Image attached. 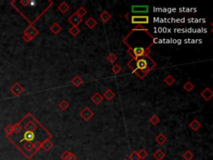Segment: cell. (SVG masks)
<instances>
[{
    "label": "cell",
    "instance_id": "36",
    "mask_svg": "<svg viewBox=\"0 0 213 160\" xmlns=\"http://www.w3.org/2000/svg\"><path fill=\"white\" fill-rule=\"evenodd\" d=\"M5 132L7 133L8 136H9L10 134H12L13 132H14V127L11 126V125H8V126L5 129Z\"/></svg>",
    "mask_w": 213,
    "mask_h": 160
},
{
    "label": "cell",
    "instance_id": "23",
    "mask_svg": "<svg viewBox=\"0 0 213 160\" xmlns=\"http://www.w3.org/2000/svg\"><path fill=\"white\" fill-rule=\"evenodd\" d=\"M68 33L71 34L73 37H77V36L81 33V30L78 27L73 26L72 28H70V29H68Z\"/></svg>",
    "mask_w": 213,
    "mask_h": 160
},
{
    "label": "cell",
    "instance_id": "35",
    "mask_svg": "<svg viewBox=\"0 0 213 160\" xmlns=\"http://www.w3.org/2000/svg\"><path fill=\"white\" fill-rule=\"evenodd\" d=\"M138 154H139L140 159H145L148 156V153L145 149H141L140 151H138Z\"/></svg>",
    "mask_w": 213,
    "mask_h": 160
},
{
    "label": "cell",
    "instance_id": "19",
    "mask_svg": "<svg viewBox=\"0 0 213 160\" xmlns=\"http://www.w3.org/2000/svg\"><path fill=\"white\" fill-rule=\"evenodd\" d=\"M155 141L158 143L159 145H163L164 143L167 141V137L165 136L163 134H161H161H159L155 138Z\"/></svg>",
    "mask_w": 213,
    "mask_h": 160
},
{
    "label": "cell",
    "instance_id": "32",
    "mask_svg": "<svg viewBox=\"0 0 213 160\" xmlns=\"http://www.w3.org/2000/svg\"><path fill=\"white\" fill-rule=\"evenodd\" d=\"M122 70H123L122 69V67L119 64H117H117H114L113 66L112 67V71L115 74H120L122 72Z\"/></svg>",
    "mask_w": 213,
    "mask_h": 160
},
{
    "label": "cell",
    "instance_id": "22",
    "mask_svg": "<svg viewBox=\"0 0 213 160\" xmlns=\"http://www.w3.org/2000/svg\"><path fill=\"white\" fill-rule=\"evenodd\" d=\"M165 156H166V154L161 149H156V152L153 153V157L156 160H162L165 158Z\"/></svg>",
    "mask_w": 213,
    "mask_h": 160
},
{
    "label": "cell",
    "instance_id": "24",
    "mask_svg": "<svg viewBox=\"0 0 213 160\" xmlns=\"http://www.w3.org/2000/svg\"><path fill=\"white\" fill-rule=\"evenodd\" d=\"M164 83L167 84V85H168V86H171V85H172L174 83L176 82V79L175 78H173L171 74H168L167 76L165 78V79H163Z\"/></svg>",
    "mask_w": 213,
    "mask_h": 160
},
{
    "label": "cell",
    "instance_id": "8",
    "mask_svg": "<svg viewBox=\"0 0 213 160\" xmlns=\"http://www.w3.org/2000/svg\"><path fill=\"white\" fill-rule=\"evenodd\" d=\"M133 53L136 58H141L147 55V50L142 47H135L133 49Z\"/></svg>",
    "mask_w": 213,
    "mask_h": 160
},
{
    "label": "cell",
    "instance_id": "21",
    "mask_svg": "<svg viewBox=\"0 0 213 160\" xmlns=\"http://www.w3.org/2000/svg\"><path fill=\"white\" fill-rule=\"evenodd\" d=\"M57 9L59 10L63 14H66V13L70 9V6H69L66 2H63L59 4V6L57 7Z\"/></svg>",
    "mask_w": 213,
    "mask_h": 160
},
{
    "label": "cell",
    "instance_id": "9",
    "mask_svg": "<svg viewBox=\"0 0 213 160\" xmlns=\"http://www.w3.org/2000/svg\"><path fill=\"white\" fill-rule=\"evenodd\" d=\"M11 92H12L14 95H17L19 96L20 95V94H22V93H24V88L22 85H20V84H19V83H16V84H14V85L11 88Z\"/></svg>",
    "mask_w": 213,
    "mask_h": 160
},
{
    "label": "cell",
    "instance_id": "31",
    "mask_svg": "<svg viewBox=\"0 0 213 160\" xmlns=\"http://www.w3.org/2000/svg\"><path fill=\"white\" fill-rule=\"evenodd\" d=\"M24 148L27 152H31L33 149V142H26L24 144Z\"/></svg>",
    "mask_w": 213,
    "mask_h": 160
},
{
    "label": "cell",
    "instance_id": "30",
    "mask_svg": "<svg viewBox=\"0 0 213 160\" xmlns=\"http://www.w3.org/2000/svg\"><path fill=\"white\" fill-rule=\"evenodd\" d=\"M58 107H59V108H61L62 110L65 111V110H67L69 108V103H68L66 100H64L63 99V100H62L61 102L58 103Z\"/></svg>",
    "mask_w": 213,
    "mask_h": 160
},
{
    "label": "cell",
    "instance_id": "18",
    "mask_svg": "<svg viewBox=\"0 0 213 160\" xmlns=\"http://www.w3.org/2000/svg\"><path fill=\"white\" fill-rule=\"evenodd\" d=\"M62 30H63V28L57 23H55L50 27V31L52 32L53 34H58Z\"/></svg>",
    "mask_w": 213,
    "mask_h": 160
},
{
    "label": "cell",
    "instance_id": "34",
    "mask_svg": "<svg viewBox=\"0 0 213 160\" xmlns=\"http://www.w3.org/2000/svg\"><path fill=\"white\" fill-rule=\"evenodd\" d=\"M42 148V143H40L39 141H36L35 143H33V149H34V154H35L38 151H39Z\"/></svg>",
    "mask_w": 213,
    "mask_h": 160
},
{
    "label": "cell",
    "instance_id": "5",
    "mask_svg": "<svg viewBox=\"0 0 213 160\" xmlns=\"http://www.w3.org/2000/svg\"><path fill=\"white\" fill-rule=\"evenodd\" d=\"M68 20L69 23H70V24H71L73 26L78 27V25H79V24H80L82 22H83V18H81L80 16H78V15L77 14V13L75 12V13H74V14H72L71 16L68 18Z\"/></svg>",
    "mask_w": 213,
    "mask_h": 160
},
{
    "label": "cell",
    "instance_id": "15",
    "mask_svg": "<svg viewBox=\"0 0 213 160\" xmlns=\"http://www.w3.org/2000/svg\"><path fill=\"white\" fill-rule=\"evenodd\" d=\"M34 138H35V134L30 129L27 130L24 135V139L26 142H32L34 139Z\"/></svg>",
    "mask_w": 213,
    "mask_h": 160
},
{
    "label": "cell",
    "instance_id": "29",
    "mask_svg": "<svg viewBox=\"0 0 213 160\" xmlns=\"http://www.w3.org/2000/svg\"><path fill=\"white\" fill-rule=\"evenodd\" d=\"M106 59L108 60V62L110 63H115L117 60V56L115 53H109V54L107 55V57H106Z\"/></svg>",
    "mask_w": 213,
    "mask_h": 160
},
{
    "label": "cell",
    "instance_id": "20",
    "mask_svg": "<svg viewBox=\"0 0 213 160\" xmlns=\"http://www.w3.org/2000/svg\"><path fill=\"white\" fill-rule=\"evenodd\" d=\"M100 19L102 20L103 23H106V22H108L112 18V14L110 13H108L106 10H104V11H102V14H100Z\"/></svg>",
    "mask_w": 213,
    "mask_h": 160
},
{
    "label": "cell",
    "instance_id": "25",
    "mask_svg": "<svg viewBox=\"0 0 213 160\" xmlns=\"http://www.w3.org/2000/svg\"><path fill=\"white\" fill-rule=\"evenodd\" d=\"M195 88V85L192 84L191 81H187V83H185V84L183 85V89H184L185 91H187V92H192Z\"/></svg>",
    "mask_w": 213,
    "mask_h": 160
},
{
    "label": "cell",
    "instance_id": "1",
    "mask_svg": "<svg viewBox=\"0 0 213 160\" xmlns=\"http://www.w3.org/2000/svg\"><path fill=\"white\" fill-rule=\"evenodd\" d=\"M152 61L150 58H139L136 61V66L133 68L132 69L133 71L135 70H140V71L144 72L145 74H147V73L151 70L152 68L149 66V63H152Z\"/></svg>",
    "mask_w": 213,
    "mask_h": 160
},
{
    "label": "cell",
    "instance_id": "4",
    "mask_svg": "<svg viewBox=\"0 0 213 160\" xmlns=\"http://www.w3.org/2000/svg\"><path fill=\"white\" fill-rule=\"evenodd\" d=\"M149 11V7L147 5H133L132 12L133 14H147Z\"/></svg>",
    "mask_w": 213,
    "mask_h": 160
},
{
    "label": "cell",
    "instance_id": "3",
    "mask_svg": "<svg viewBox=\"0 0 213 160\" xmlns=\"http://www.w3.org/2000/svg\"><path fill=\"white\" fill-rule=\"evenodd\" d=\"M79 116L83 119L84 121H89L93 116H94V113L92 112V110L88 107H85L80 113H79Z\"/></svg>",
    "mask_w": 213,
    "mask_h": 160
},
{
    "label": "cell",
    "instance_id": "7",
    "mask_svg": "<svg viewBox=\"0 0 213 160\" xmlns=\"http://www.w3.org/2000/svg\"><path fill=\"white\" fill-rule=\"evenodd\" d=\"M201 97L206 101H210L213 97V92L209 88H206L201 92Z\"/></svg>",
    "mask_w": 213,
    "mask_h": 160
},
{
    "label": "cell",
    "instance_id": "33",
    "mask_svg": "<svg viewBox=\"0 0 213 160\" xmlns=\"http://www.w3.org/2000/svg\"><path fill=\"white\" fill-rule=\"evenodd\" d=\"M129 159L130 160H140L138 151H133V153L129 155Z\"/></svg>",
    "mask_w": 213,
    "mask_h": 160
},
{
    "label": "cell",
    "instance_id": "37",
    "mask_svg": "<svg viewBox=\"0 0 213 160\" xmlns=\"http://www.w3.org/2000/svg\"><path fill=\"white\" fill-rule=\"evenodd\" d=\"M13 127H14V132H15L16 134H19V132L21 131L22 127L20 126V124H16L14 126H13Z\"/></svg>",
    "mask_w": 213,
    "mask_h": 160
},
{
    "label": "cell",
    "instance_id": "27",
    "mask_svg": "<svg viewBox=\"0 0 213 160\" xmlns=\"http://www.w3.org/2000/svg\"><path fill=\"white\" fill-rule=\"evenodd\" d=\"M149 122L151 123V124L156 126V125L158 124L159 122H160V119H159L158 116H157L156 114H153L152 117L150 118Z\"/></svg>",
    "mask_w": 213,
    "mask_h": 160
},
{
    "label": "cell",
    "instance_id": "14",
    "mask_svg": "<svg viewBox=\"0 0 213 160\" xmlns=\"http://www.w3.org/2000/svg\"><path fill=\"white\" fill-rule=\"evenodd\" d=\"M97 20L92 17H89L85 21V25L88 27V29H92L93 28H95V27L97 26Z\"/></svg>",
    "mask_w": 213,
    "mask_h": 160
},
{
    "label": "cell",
    "instance_id": "28",
    "mask_svg": "<svg viewBox=\"0 0 213 160\" xmlns=\"http://www.w3.org/2000/svg\"><path fill=\"white\" fill-rule=\"evenodd\" d=\"M76 13L78 16H80L81 18H83L87 14H88V11H87V9H86L85 8L82 6V7H80L78 10H77Z\"/></svg>",
    "mask_w": 213,
    "mask_h": 160
},
{
    "label": "cell",
    "instance_id": "16",
    "mask_svg": "<svg viewBox=\"0 0 213 160\" xmlns=\"http://www.w3.org/2000/svg\"><path fill=\"white\" fill-rule=\"evenodd\" d=\"M115 96H116V93H114L111 89H106V91H105V93H103L102 97H103V98H106L107 101H111Z\"/></svg>",
    "mask_w": 213,
    "mask_h": 160
},
{
    "label": "cell",
    "instance_id": "17",
    "mask_svg": "<svg viewBox=\"0 0 213 160\" xmlns=\"http://www.w3.org/2000/svg\"><path fill=\"white\" fill-rule=\"evenodd\" d=\"M53 147V143L50 141L49 139H46L42 143V148H43L46 152H49Z\"/></svg>",
    "mask_w": 213,
    "mask_h": 160
},
{
    "label": "cell",
    "instance_id": "2",
    "mask_svg": "<svg viewBox=\"0 0 213 160\" xmlns=\"http://www.w3.org/2000/svg\"><path fill=\"white\" fill-rule=\"evenodd\" d=\"M131 23L134 24H149V17L147 15H133L131 17Z\"/></svg>",
    "mask_w": 213,
    "mask_h": 160
},
{
    "label": "cell",
    "instance_id": "12",
    "mask_svg": "<svg viewBox=\"0 0 213 160\" xmlns=\"http://www.w3.org/2000/svg\"><path fill=\"white\" fill-rule=\"evenodd\" d=\"M71 84L74 85V87H76V88H78V87H80L82 84H84V80H83L80 76H78V75H76V76L74 77V79L71 80Z\"/></svg>",
    "mask_w": 213,
    "mask_h": 160
},
{
    "label": "cell",
    "instance_id": "6",
    "mask_svg": "<svg viewBox=\"0 0 213 160\" xmlns=\"http://www.w3.org/2000/svg\"><path fill=\"white\" fill-rule=\"evenodd\" d=\"M39 34V32H38V29H36L35 27L33 26H29L28 29L24 31V35L28 36L29 38H30L31 40L34 38L36 36L38 35Z\"/></svg>",
    "mask_w": 213,
    "mask_h": 160
},
{
    "label": "cell",
    "instance_id": "38",
    "mask_svg": "<svg viewBox=\"0 0 213 160\" xmlns=\"http://www.w3.org/2000/svg\"><path fill=\"white\" fill-rule=\"evenodd\" d=\"M123 160H128V159H126V158H125V159H123Z\"/></svg>",
    "mask_w": 213,
    "mask_h": 160
},
{
    "label": "cell",
    "instance_id": "26",
    "mask_svg": "<svg viewBox=\"0 0 213 160\" xmlns=\"http://www.w3.org/2000/svg\"><path fill=\"white\" fill-rule=\"evenodd\" d=\"M183 157L185 160H192V158H194V154L191 150H187L183 153Z\"/></svg>",
    "mask_w": 213,
    "mask_h": 160
},
{
    "label": "cell",
    "instance_id": "11",
    "mask_svg": "<svg viewBox=\"0 0 213 160\" xmlns=\"http://www.w3.org/2000/svg\"><path fill=\"white\" fill-rule=\"evenodd\" d=\"M91 100L93 103H95L96 105H98L100 103H102V100H103V97H102V94H100L98 92H96V93H93V95L91 96Z\"/></svg>",
    "mask_w": 213,
    "mask_h": 160
},
{
    "label": "cell",
    "instance_id": "10",
    "mask_svg": "<svg viewBox=\"0 0 213 160\" xmlns=\"http://www.w3.org/2000/svg\"><path fill=\"white\" fill-rule=\"evenodd\" d=\"M62 160H77V156L73 152L70 151H64L61 155Z\"/></svg>",
    "mask_w": 213,
    "mask_h": 160
},
{
    "label": "cell",
    "instance_id": "13",
    "mask_svg": "<svg viewBox=\"0 0 213 160\" xmlns=\"http://www.w3.org/2000/svg\"><path fill=\"white\" fill-rule=\"evenodd\" d=\"M188 126H189V128L192 129V131L196 132V131H197V130H199V129H201V124L199 122L197 119H193L192 122L190 123Z\"/></svg>",
    "mask_w": 213,
    "mask_h": 160
}]
</instances>
